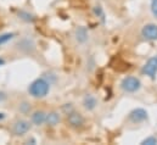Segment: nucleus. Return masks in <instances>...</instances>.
I'll list each match as a JSON object with an SVG mask.
<instances>
[{
	"instance_id": "nucleus-1",
	"label": "nucleus",
	"mask_w": 157,
	"mask_h": 145,
	"mask_svg": "<svg viewBox=\"0 0 157 145\" xmlns=\"http://www.w3.org/2000/svg\"><path fill=\"white\" fill-rule=\"evenodd\" d=\"M50 92V83L45 78H38L28 87V93L33 98H44Z\"/></svg>"
},
{
	"instance_id": "nucleus-2",
	"label": "nucleus",
	"mask_w": 157,
	"mask_h": 145,
	"mask_svg": "<svg viewBox=\"0 0 157 145\" xmlns=\"http://www.w3.org/2000/svg\"><path fill=\"white\" fill-rule=\"evenodd\" d=\"M121 88L125 93H135L141 88V82L134 76H128L121 82Z\"/></svg>"
},
{
	"instance_id": "nucleus-3",
	"label": "nucleus",
	"mask_w": 157,
	"mask_h": 145,
	"mask_svg": "<svg viewBox=\"0 0 157 145\" xmlns=\"http://www.w3.org/2000/svg\"><path fill=\"white\" fill-rule=\"evenodd\" d=\"M31 129V123L26 120H17L13 124H12V133L16 137H21L25 135L26 133H28Z\"/></svg>"
},
{
	"instance_id": "nucleus-4",
	"label": "nucleus",
	"mask_w": 157,
	"mask_h": 145,
	"mask_svg": "<svg viewBox=\"0 0 157 145\" xmlns=\"http://www.w3.org/2000/svg\"><path fill=\"white\" fill-rule=\"evenodd\" d=\"M67 121H68V124L71 127L77 128V129L82 128L84 126V123H85V120H84L83 115L78 111H75V110L67 115Z\"/></svg>"
},
{
	"instance_id": "nucleus-5",
	"label": "nucleus",
	"mask_w": 157,
	"mask_h": 145,
	"mask_svg": "<svg viewBox=\"0 0 157 145\" xmlns=\"http://www.w3.org/2000/svg\"><path fill=\"white\" fill-rule=\"evenodd\" d=\"M143 73L146 74L147 77L152 78V79L156 77V74H157V55L152 56V57H150V59L146 61V64H145L144 67H143Z\"/></svg>"
},
{
	"instance_id": "nucleus-6",
	"label": "nucleus",
	"mask_w": 157,
	"mask_h": 145,
	"mask_svg": "<svg viewBox=\"0 0 157 145\" xmlns=\"http://www.w3.org/2000/svg\"><path fill=\"white\" fill-rule=\"evenodd\" d=\"M128 120L133 123H140V122H144L145 120H147V112L146 110L141 109V108H138V109H134L128 116Z\"/></svg>"
},
{
	"instance_id": "nucleus-7",
	"label": "nucleus",
	"mask_w": 157,
	"mask_h": 145,
	"mask_svg": "<svg viewBox=\"0 0 157 145\" xmlns=\"http://www.w3.org/2000/svg\"><path fill=\"white\" fill-rule=\"evenodd\" d=\"M141 36L146 40H157V25L147 23L141 29Z\"/></svg>"
},
{
	"instance_id": "nucleus-8",
	"label": "nucleus",
	"mask_w": 157,
	"mask_h": 145,
	"mask_svg": "<svg viewBox=\"0 0 157 145\" xmlns=\"http://www.w3.org/2000/svg\"><path fill=\"white\" fill-rule=\"evenodd\" d=\"M96 106H98L96 98L94 95H91V94L85 95V98L83 99V108L85 110H88V111H91V110L95 109Z\"/></svg>"
},
{
	"instance_id": "nucleus-9",
	"label": "nucleus",
	"mask_w": 157,
	"mask_h": 145,
	"mask_svg": "<svg viewBox=\"0 0 157 145\" xmlns=\"http://www.w3.org/2000/svg\"><path fill=\"white\" fill-rule=\"evenodd\" d=\"M60 121H61V117H60L59 112H56V111H51V112L46 113L45 123H46L48 126H50V127H54V126L59 124V123H60Z\"/></svg>"
},
{
	"instance_id": "nucleus-10",
	"label": "nucleus",
	"mask_w": 157,
	"mask_h": 145,
	"mask_svg": "<svg viewBox=\"0 0 157 145\" xmlns=\"http://www.w3.org/2000/svg\"><path fill=\"white\" fill-rule=\"evenodd\" d=\"M45 118H46V113L44 112V111H36V112H33V115H32V122H33V124H36V126H41V124H44L45 123Z\"/></svg>"
},
{
	"instance_id": "nucleus-11",
	"label": "nucleus",
	"mask_w": 157,
	"mask_h": 145,
	"mask_svg": "<svg viewBox=\"0 0 157 145\" xmlns=\"http://www.w3.org/2000/svg\"><path fill=\"white\" fill-rule=\"evenodd\" d=\"M76 39L79 43H85L88 40V31L85 27H78L76 31Z\"/></svg>"
},
{
	"instance_id": "nucleus-12",
	"label": "nucleus",
	"mask_w": 157,
	"mask_h": 145,
	"mask_svg": "<svg viewBox=\"0 0 157 145\" xmlns=\"http://www.w3.org/2000/svg\"><path fill=\"white\" fill-rule=\"evenodd\" d=\"M13 37H15L13 33H4V34H1V36H0V45H2V44H5V43L10 41Z\"/></svg>"
},
{
	"instance_id": "nucleus-13",
	"label": "nucleus",
	"mask_w": 157,
	"mask_h": 145,
	"mask_svg": "<svg viewBox=\"0 0 157 145\" xmlns=\"http://www.w3.org/2000/svg\"><path fill=\"white\" fill-rule=\"evenodd\" d=\"M18 16H20V18H22V20H25V21H27V22H32V21L34 20L31 14L25 12V11H20V12H18Z\"/></svg>"
},
{
	"instance_id": "nucleus-14",
	"label": "nucleus",
	"mask_w": 157,
	"mask_h": 145,
	"mask_svg": "<svg viewBox=\"0 0 157 145\" xmlns=\"http://www.w3.org/2000/svg\"><path fill=\"white\" fill-rule=\"evenodd\" d=\"M143 145H156L157 144V138L154 137V135H150L147 138H145L143 142H141Z\"/></svg>"
},
{
	"instance_id": "nucleus-15",
	"label": "nucleus",
	"mask_w": 157,
	"mask_h": 145,
	"mask_svg": "<svg viewBox=\"0 0 157 145\" xmlns=\"http://www.w3.org/2000/svg\"><path fill=\"white\" fill-rule=\"evenodd\" d=\"M73 105L72 104H65V105H62V111L66 113V115H68L70 112H72L73 111Z\"/></svg>"
},
{
	"instance_id": "nucleus-16",
	"label": "nucleus",
	"mask_w": 157,
	"mask_h": 145,
	"mask_svg": "<svg viewBox=\"0 0 157 145\" xmlns=\"http://www.w3.org/2000/svg\"><path fill=\"white\" fill-rule=\"evenodd\" d=\"M29 110H31V105L28 103H23L22 105H20V111L21 112L27 113V112H29Z\"/></svg>"
},
{
	"instance_id": "nucleus-17",
	"label": "nucleus",
	"mask_w": 157,
	"mask_h": 145,
	"mask_svg": "<svg viewBox=\"0 0 157 145\" xmlns=\"http://www.w3.org/2000/svg\"><path fill=\"white\" fill-rule=\"evenodd\" d=\"M151 12L157 18V0H151Z\"/></svg>"
},
{
	"instance_id": "nucleus-18",
	"label": "nucleus",
	"mask_w": 157,
	"mask_h": 145,
	"mask_svg": "<svg viewBox=\"0 0 157 145\" xmlns=\"http://www.w3.org/2000/svg\"><path fill=\"white\" fill-rule=\"evenodd\" d=\"M94 12H95V15H98V16H102V10H101L100 6H96V7L94 9Z\"/></svg>"
},
{
	"instance_id": "nucleus-19",
	"label": "nucleus",
	"mask_w": 157,
	"mask_h": 145,
	"mask_svg": "<svg viewBox=\"0 0 157 145\" xmlns=\"http://www.w3.org/2000/svg\"><path fill=\"white\" fill-rule=\"evenodd\" d=\"M5 99H6V95H5V93L0 92V101H4Z\"/></svg>"
},
{
	"instance_id": "nucleus-20",
	"label": "nucleus",
	"mask_w": 157,
	"mask_h": 145,
	"mask_svg": "<svg viewBox=\"0 0 157 145\" xmlns=\"http://www.w3.org/2000/svg\"><path fill=\"white\" fill-rule=\"evenodd\" d=\"M2 65H5V60L0 57V66H2Z\"/></svg>"
},
{
	"instance_id": "nucleus-21",
	"label": "nucleus",
	"mask_w": 157,
	"mask_h": 145,
	"mask_svg": "<svg viewBox=\"0 0 157 145\" xmlns=\"http://www.w3.org/2000/svg\"><path fill=\"white\" fill-rule=\"evenodd\" d=\"M4 118H5V113L0 112V120H4Z\"/></svg>"
}]
</instances>
